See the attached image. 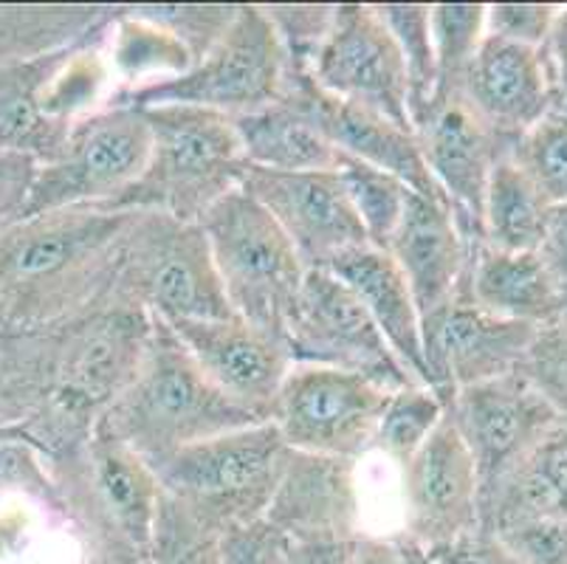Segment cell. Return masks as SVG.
<instances>
[{
  "mask_svg": "<svg viewBox=\"0 0 567 564\" xmlns=\"http://www.w3.org/2000/svg\"><path fill=\"white\" fill-rule=\"evenodd\" d=\"M151 325L113 291L54 322L0 325V434L45 460L82 447L136 376Z\"/></svg>",
  "mask_w": 567,
  "mask_h": 564,
  "instance_id": "cell-1",
  "label": "cell"
},
{
  "mask_svg": "<svg viewBox=\"0 0 567 564\" xmlns=\"http://www.w3.org/2000/svg\"><path fill=\"white\" fill-rule=\"evenodd\" d=\"M131 215L69 206L20 217L0 232V325L32 328L105 299Z\"/></svg>",
  "mask_w": 567,
  "mask_h": 564,
  "instance_id": "cell-2",
  "label": "cell"
},
{
  "mask_svg": "<svg viewBox=\"0 0 567 564\" xmlns=\"http://www.w3.org/2000/svg\"><path fill=\"white\" fill-rule=\"evenodd\" d=\"M251 423L262 421L229 401L200 372L178 336L153 317L151 339L136 376L96 427L125 443L153 469L193 443Z\"/></svg>",
  "mask_w": 567,
  "mask_h": 564,
  "instance_id": "cell-3",
  "label": "cell"
},
{
  "mask_svg": "<svg viewBox=\"0 0 567 564\" xmlns=\"http://www.w3.org/2000/svg\"><path fill=\"white\" fill-rule=\"evenodd\" d=\"M49 463L56 511L85 545L87 564L151 562L162 485L125 443L96 427L82 447Z\"/></svg>",
  "mask_w": 567,
  "mask_h": 564,
  "instance_id": "cell-4",
  "label": "cell"
},
{
  "mask_svg": "<svg viewBox=\"0 0 567 564\" xmlns=\"http://www.w3.org/2000/svg\"><path fill=\"white\" fill-rule=\"evenodd\" d=\"M151 124V158L133 186L113 204V212H164L198 224L224 195L240 186L246 153L235 122L193 105L142 107Z\"/></svg>",
  "mask_w": 567,
  "mask_h": 564,
  "instance_id": "cell-5",
  "label": "cell"
},
{
  "mask_svg": "<svg viewBox=\"0 0 567 564\" xmlns=\"http://www.w3.org/2000/svg\"><path fill=\"white\" fill-rule=\"evenodd\" d=\"M291 449L271 421L215 434L153 465L164 496L204 527L226 531L266 520Z\"/></svg>",
  "mask_w": 567,
  "mask_h": 564,
  "instance_id": "cell-6",
  "label": "cell"
},
{
  "mask_svg": "<svg viewBox=\"0 0 567 564\" xmlns=\"http://www.w3.org/2000/svg\"><path fill=\"white\" fill-rule=\"evenodd\" d=\"M231 314L286 339L306 266L277 221L240 186L198 221Z\"/></svg>",
  "mask_w": 567,
  "mask_h": 564,
  "instance_id": "cell-7",
  "label": "cell"
},
{
  "mask_svg": "<svg viewBox=\"0 0 567 564\" xmlns=\"http://www.w3.org/2000/svg\"><path fill=\"white\" fill-rule=\"evenodd\" d=\"M113 294L162 322L229 319L224 286L200 224L164 212H133L118 246Z\"/></svg>",
  "mask_w": 567,
  "mask_h": 564,
  "instance_id": "cell-8",
  "label": "cell"
},
{
  "mask_svg": "<svg viewBox=\"0 0 567 564\" xmlns=\"http://www.w3.org/2000/svg\"><path fill=\"white\" fill-rule=\"evenodd\" d=\"M286 51L271 20L257 3H240L224 38L187 74L116 96L111 105H193L240 119L275 105L286 91Z\"/></svg>",
  "mask_w": 567,
  "mask_h": 564,
  "instance_id": "cell-9",
  "label": "cell"
},
{
  "mask_svg": "<svg viewBox=\"0 0 567 564\" xmlns=\"http://www.w3.org/2000/svg\"><path fill=\"white\" fill-rule=\"evenodd\" d=\"M151 158L142 107L111 105L80 119L51 164H40L23 217L69 206H107L138 181Z\"/></svg>",
  "mask_w": 567,
  "mask_h": 564,
  "instance_id": "cell-10",
  "label": "cell"
},
{
  "mask_svg": "<svg viewBox=\"0 0 567 564\" xmlns=\"http://www.w3.org/2000/svg\"><path fill=\"white\" fill-rule=\"evenodd\" d=\"M390 390L355 372L291 365L271 407L275 429L291 452L359 460L373 438Z\"/></svg>",
  "mask_w": 567,
  "mask_h": 564,
  "instance_id": "cell-11",
  "label": "cell"
},
{
  "mask_svg": "<svg viewBox=\"0 0 567 564\" xmlns=\"http://www.w3.org/2000/svg\"><path fill=\"white\" fill-rule=\"evenodd\" d=\"M293 365L355 372L390 392L421 384L386 345L364 305L331 271H306L300 297L286 325Z\"/></svg>",
  "mask_w": 567,
  "mask_h": 564,
  "instance_id": "cell-12",
  "label": "cell"
},
{
  "mask_svg": "<svg viewBox=\"0 0 567 564\" xmlns=\"http://www.w3.org/2000/svg\"><path fill=\"white\" fill-rule=\"evenodd\" d=\"M324 93L410 127V80L393 34L373 3H333V18L311 60Z\"/></svg>",
  "mask_w": 567,
  "mask_h": 564,
  "instance_id": "cell-13",
  "label": "cell"
},
{
  "mask_svg": "<svg viewBox=\"0 0 567 564\" xmlns=\"http://www.w3.org/2000/svg\"><path fill=\"white\" fill-rule=\"evenodd\" d=\"M412 133L461 235L472 248L481 246L488 175L499 158L512 155L514 142L494 133L463 91L435 96L412 122Z\"/></svg>",
  "mask_w": 567,
  "mask_h": 564,
  "instance_id": "cell-14",
  "label": "cell"
},
{
  "mask_svg": "<svg viewBox=\"0 0 567 564\" xmlns=\"http://www.w3.org/2000/svg\"><path fill=\"white\" fill-rule=\"evenodd\" d=\"M443 403L477 469L481 505L559 421L554 407L519 372L463 387Z\"/></svg>",
  "mask_w": 567,
  "mask_h": 564,
  "instance_id": "cell-15",
  "label": "cell"
},
{
  "mask_svg": "<svg viewBox=\"0 0 567 564\" xmlns=\"http://www.w3.org/2000/svg\"><path fill=\"white\" fill-rule=\"evenodd\" d=\"M534 325L499 319L474 305L466 288L421 319L426 384L446 401L452 392L517 372L536 339Z\"/></svg>",
  "mask_w": 567,
  "mask_h": 564,
  "instance_id": "cell-16",
  "label": "cell"
},
{
  "mask_svg": "<svg viewBox=\"0 0 567 564\" xmlns=\"http://www.w3.org/2000/svg\"><path fill=\"white\" fill-rule=\"evenodd\" d=\"M401 540L421 551L452 542L481 527L477 469L455 423L443 416L430 441L399 472Z\"/></svg>",
  "mask_w": 567,
  "mask_h": 564,
  "instance_id": "cell-17",
  "label": "cell"
},
{
  "mask_svg": "<svg viewBox=\"0 0 567 564\" xmlns=\"http://www.w3.org/2000/svg\"><path fill=\"white\" fill-rule=\"evenodd\" d=\"M240 189L275 217L306 271H328L339 255L370 246L337 173H277L249 164Z\"/></svg>",
  "mask_w": 567,
  "mask_h": 564,
  "instance_id": "cell-18",
  "label": "cell"
},
{
  "mask_svg": "<svg viewBox=\"0 0 567 564\" xmlns=\"http://www.w3.org/2000/svg\"><path fill=\"white\" fill-rule=\"evenodd\" d=\"M164 325L178 336L200 372L229 401L251 412L257 421L271 418L277 392L293 365L286 339L237 317L206 322L182 319Z\"/></svg>",
  "mask_w": 567,
  "mask_h": 564,
  "instance_id": "cell-19",
  "label": "cell"
},
{
  "mask_svg": "<svg viewBox=\"0 0 567 564\" xmlns=\"http://www.w3.org/2000/svg\"><path fill=\"white\" fill-rule=\"evenodd\" d=\"M266 520L293 547L353 542L364 534L359 460L291 452Z\"/></svg>",
  "mask_w": 567,
  "mask_h": 564,
  "instance_id": "cell-20",
  "label": "cell"
},
{
  "mask_svg": "<svg viewBox=\"0 0 567 564\" xmlns=\"http://www.w3.org/2000/svg\"><path fill=\"white\" fill-rule=\"evenodd\" d=\"M280 100L302 107L308 119L319 127V133L342 155H350V158H359L370 167L395 175V178L410 186L412 193L443 201L424 158H421L415 133L410 127H401L393 119L381 116L370 107L337 100L331 93H324L313 82L311 71L288 69L286 91H282Z\"/></svg>",
  "mask_w": 567,
  "mask_h": 564,
  "instance_id": "cell-21",
  "label": "cell"
},
{
  "mask_svg": "<svg viewBox=\"0 0 567 564\" xmlns=\"http://www.w3.org/2000/svg\"><path fill=\"white\" fill-rule=\"evenodd\" d=\"M468 105L508 142H517L554 107V85L543 51L483 38L463 82Z\"/></svg>",
  "mask_w": 567,
  "mask_h": 564,
  "instance_id": "cell-22",
  "label": "cell"
},
{
  "mask_svg": "<svg viewBox=\"0 0 567 564\" xmlns=\"http://www.w3.org/2000/svg\"><path fill=\"white\" fill-rule=\"evenodd\" d=\"M386 255L404 274L421 319L450 302L463 286L472 246L457 229L446 201L412 193Z\"/></svg>",
  "mask_w": 567,
  "mask_h": 564,
  "instance_id": "cell-23",
  "label": "cell"
},
{
  "mask_svg": "<svg viewBox=\"0 0 567 564\" xmlns=\"http://www.w3.org/2000/svg\"><path fill=\"white\" fill-rule=\"evenodd\" d=\"M463 288L474 305L512 322L545 325L567 314V294L561 291L536 257V252H497L488 246H474Z\"/></svg>",
  "mask_w": 567,
  "mask_h": 564,
  "instance_id": "cell-24",
  "label": "cell"
},
{
  "mask_svg": "<svg viewBox=\"0 0 567 564\" xmlns=\"http://www.w3.org/2000/svg\"><path fill=\"white\" fill-rule=\"evenodd\" d=\"M337 274L344 286L359 297L375 328L393 348L401 365L426 384L424 348H421V314H417L415 297L406 286L404 274L386 252L373 246H355L328 268ZM430 387V384H426Z\"/></svg>",
  "mask_w": 567,
  "mask_h": 564,
  "instance_id": "cell-25",
  "label": "cell"
},
{
  "mask_svg": "<svg viewBox=\"0 0 567 564\" xmlns=\"http://www.w3.org/2000/svg\"><path fill=\"white\" fill-rule=\"evenodd\" d=\"M69 49V45H65ZM9 62L0 69V150L51 164L63 150L71 127L45 113V88L63 60V51Z\"/></svg>",
  "mask_w": 567,
  "mask_h": 564,
  "instance_id": "cell-26",
  "label": "cell"
},
{
  "mask_svg": "<svg viewBox=\"0 0 567 564\" xmlns=\"http://www.w3.org/2000/svg\"><path fill=\"white\" fill-rule=\"evenodd\" d=\"M251 167L277 173H337L342 153L319 133L302 107L288 100L231 119Z\"/></svg>",
  "mask_w": 567,
  "mask_h": 564,
  "instance_id": "cell-27",
  "label": "cell"
},
{
  "mask_svg": "<svg viewBox=\"0 0 567 564\" xmlns=\"http://www.w3.org/2000/svg\"><path fill=\"white\" fill-rule=\"evenodd\" d=\"M514 516L567 520V418H559L536 441L512 478L481 505L483 531Z\"/></svg>",
  "mask_w": 567,
  "mask_h": 564,
  "instance_id": "cell-28",
  "label": "cell"
},
{
  "mask_svg": "<svg viewBox=\"0 0 567 564\" xmlns=\"http://www.w3.org/2000/svg\"><path fill=\"white\" fill-rule=\"evenodd\" d=\"M105 51L116 80L113 100L184 76L195 65L193 54L167 29L138 18L133 7H118V14L107 29Z\"/></svg>",
  "mask_w": 567,
  "mask_h": 564,
  "instance_id": "cell-29",
  "label": "cell"
},
{
  "mask_svg": "<svg viewBox=\"0 0 567 564\" xmlns=\"http://www.w3.org/2000/svg\"><path fill=\"white\" fill-rule=\"evenodd\" d=\"M548 201L534 181L505 155L494 164L483 198V246L497 252H536L548 217Z\"/></svg>",
  "mask_w": 567,
  "mask_h": 564,
  "instance_id": "cell-30",
  "label": "cell"
},
{
  "mask_svg": "<svg viewBox=\"0 0 567 564\" xmlns=\"http://www.w3.org/2000/svg\"><path fill=\"white\" fill-rule=\"evenodd\" d=\"M443 416H446V403L432 387L410 384L390 392L375 427L373 452L390 460L395 472H401L415 458L417 449L430 441Z\"/></svg>",
  "mask_w": 567,
  "mask_h": 564,
  "instance_id": "cell-31",
  "label": "cell"
},
{
  "mask_svg": "<svg viewBox=\"0 0 567 564\" xmlns=\"http://www.w3.org/2000/svg\"><path fill=\"white\" fill-rule=\"evenodd\" d=\"M337 175L342 181L359 224H362L368 243L384 252L386 243L393 240L395 229H399L401 217H404L412 189L395 175L370 167V164L350 158V155H342Z\"/></svg>",
  "mask_w": 567,
  "mask_h": 564,
  "instance_id": "cell-32",
  "label": "cell"
},
{
  "mask_svg": "<svg viewBox=\"0 0 567 564\" xmlns=\"http://www.w3.org/2000/svg\"><path fill=\"white\" fill-rule=\"evenodd\" d=\"M432 49H435V96L463 91L468 65L486 38L483 3H435L430 12ZM430 100V102H432Z\"/></svg>",
  "mask_w": 567,
  "mask_h": 564,
  "instance_id": "cell-33",
  "label": "cell"
},
{
  "mask_svg": "<svg viewBox=\"0 0 567 564\" xmlns=\"http://www.w3.org/2000/svg\"><path fill=\"white\" fill-rule=\"evenodd\" d=\"M379 18L393 34L410 80V122H415L435 93V49L426 3H373Z\"/></svg>",
  "mask_w": 567,
  "mask_h": 564,
  "instance_id": "cell-34",
  "label": "cell"
},
{
  "mask_svg": "<svg viewBox=\"0 0 567 564\" xmlns=\"http://www.w3.org/2000/svg\"><path fill=\"white\" fill-rule=\"evenodd\" d=\"M512 158L548 204H567V107H550L514 142Z\"/></svg>",
  "mask_w": 567,
  "mask_h": 564,
  "instance_id": "cell-35",
  "label": "cell"
},
{
  "mask_svg": "<svg viewBox=\"0 0 567 564\" xmlns=\"http://www.w3.org/2000/svg\"><path fill=\"white\" fill-rule=\"evenodd\" d=\"M237 3H153V7H133L138 18L151 20L173 34L184 49L193 54V62H198L206 51L213 49L231 20L237 18Z\"/></svg>",
  "mask_w": 567,
  "mask_h": 564,
  "instance_id": "cell-36",
  "label": "cell"
},
{
  "mask_svg": "<svg viewBox=\"0 0 567 564\" xmlns=\"http://www.w3.org/2000/svg\"><path fill=\"white\" fill-rule=\"evenodd\" d=\"M151 564H220V536L162 491Z\"/></svg>",
  "mask_w": 567,
  "mask_h": 564,
  "instance_id": "cell-37",
  "label": "cell"
},
{
  "mask_svg": "<svg viewBox=\"0 0 567 564\" xmlns=\"http://www.w3.org/2000/svg\"><path fill=\"white\" fill-rule=\"evenodd\" d=\"M517 372L554 407L556 416L567 418V314L536 330Z\"/></svg>",
  "mask_w": 567,
  "mask_h": 564,
  "instance_id": "cell-38",
  "label": "cell"
},
{
  "mask_svg": "<svg viewBox=\"0 0 567 564\" xmlns=\"http://www.w3.org/2000/svg\"><path fill=\"white\" fill-rule=\"evenodd\" d=\"M497 536L523 564H567V520L559 516H514L494 525Z\"/></svg>",
  "mask_w": 567,
  "mask_h": 564,
  "instance_id": "cell-39",
  "label": "cell"
},
{
  "mask_svg": "<svg viewBox=\"0 0 567 564\" xmlns=\"http://www.w3.org/2000/svg\"><path fill=\"white\" fill-rule=\"evenodd\" d=\"M262 12L271 20L277 38H280L288 69L311 71L313 51L322 43L324 31L331 25L333 7H328V3L302 7V3H297V7H262Z\"/></svg>",
  "mask_w": 567,
  "mask_h": 564,
  "instance_id": "cell-40",
  "label": "cell"
},
{
  "mask_svg": "<svg viewBox=\"0 0 567 564\" xmlns=\"http://www.w3.org/2000/svg\"><path fill=\"white\" fill-rule=\"evenodd\" d=\"M554 3H492L486 7V34L508 43L543 49L556 23Z\"/></svg>",
  "mask_w": 567,
  "mask_h": 564,
  "instance_id": "cell-41",
  "label": "cell"
},
{
  "mask_svg": "<svg viewBox=\"0 0 567 564\" xmlns=\"http://www.w3.org/2000/svg\"><path fill=\"white\" fill-rule=\"evenodd\" d=\"M293 545L268 520L231 527L220 536V564H291Z\"/></svg>",
  "mask_w": 567,
  "mask_h": 564,
  "instance_id": "cell-42",
  "label": "cell"
},
{
  "mask_svg": "<svg viewBox=\"0 0 567 564\" xmlns=\"http://www.w3.org/2000/svg\"><path fill=\"white\" fill-rule=\"evenodd\" d=\"M432 564H523L494 534L477 527L452 542L424 551Z\"/></svg>",
  "mask_w": 567,
  "mask_h": 564,
  "instance_id": "cell-43",
  "label": "cell"
},
{
  "mask_svg": "<svg viewBox=\"0 0 567 564\" xmlns=\"http://www.w3.org/2000/svg\"><path fill=\"white\" fill-rule=\"evenodd\" d=\"M38 167L40 164L32 162L29 155L0 150V232L23 217Z\"/></svg>",
  "mask_w": 567,
  "mask_h": 564,
  "instance_id": "cell-44",
  "label": "cell"
},
{
  "mask_svg": "<svg viewBox=\"0 0 567 564\" xmlns=\"http://www.w3.org/2000/svg\"><path fill=\"white\" fill-rule=\"evenodd\" d=\"M536 257L543 260L556 286L567 294V204H550L545 229L536 246Z\"/></svg>",
  "mask_w": 567,
  "mask_h": 564,
  "instance_id": "cell-45",
  "label": "cell"
},
{
  "mask_svg": "<svg viewBox=\"0 0 567 564\" xmlns=\"http://www.w3.org/2000/svg\"><path fill=\"white\" fill-rule=\"evenodd\" d=\"M350 558L353 564H412V547L399 534L381 536L364 531L350 542Z\"/></svg>",
  "mask_w": 567,
  "mask_h": 564,
  "instance_id": "cell-46",
  "label": "cell"
},
{
  "mask_svg": "<svg viewBox=\"0 0 567 564\" xmlns=\"http://www.w3.org/2000/svg\"><path fill=\"white\" fill-rule=\"evenodd\" d=\"M539 51L554 85V107H567V7H559L554 29Z\"/></svg>",
  "mask_w": 567,
  "mask_h": 564,
  "instance_id": "cell-47",
  "label": "cell"
},
{
  "mask_svg": "<svg viewBox=\"0 0 567 564\" xmlns=\"http://www.w3.org/2000/svg\"><path fill=\"white\" fill-rule=\"evenodd\" d=\"M297 564H353L350 542H317V545L293 547Z\"/></svg>",
  "mask_w": 567,
  "mask_h": 564,
  "instance_id": "cell-48",
  "label": "cell"
},
{
  "mask_svg": "<svg viewBox=\"0 0 567 564\" xmlns=\"http://www.w3.org/2000/svg\"><path fill=\"white\" fill-rule=\"evenodd\" d=\"M410 547H412V564H432L430 558H426V553L421 551V547L412 545V542H410Z\"/></svg>",
  "mask_w": 567,
  "mask_h": 564,
  "instance_id": "cell-49",
  "label": "cell"
},
{
  "mask_svg": "<svg viewBox=\"0 0 567 564\" xmlns=\"http://www.w3.org/2000/svg\"><path fill=\"white\" fill-rule=\"evenodd\" d=\"M291 564H297V558H293V562H291Z\"/></svg>",
  "mask_w": 567,
  "mask_h": 564,
  "instance_id": "cell-50",
  "label": "cell"
},
{
  "mask_svg": "<svg viewBox=\"0 0 567 564\" xmlns=\"http://www.w3.org/2000/svg\"><path fill=\"white\" fill-rule=\"evenodd\" d=\"M144 564H151V562H144Z\"/></svg>",
  "mask_w": 567,
  "mask_h": 564,
  "instance_id": "cell-51",
  "label": "cell"
}]
</instances>
